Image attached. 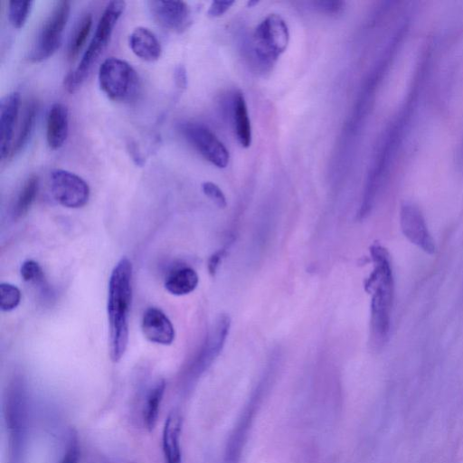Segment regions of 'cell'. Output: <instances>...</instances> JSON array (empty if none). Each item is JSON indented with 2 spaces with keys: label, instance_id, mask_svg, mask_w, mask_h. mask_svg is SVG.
Returning <instances> with one entry per match:
<instances>
[{
  "label": "cell",
  "instance_id": "1",
  "mask_svg": "<svg viewBox=\"0 0 463 463\" xmlns=\"http://www.w3.org/2000/svg\"><path fill=\"white\" fill-rule=\"evenodd\" d=\"M373 269L365 281L371 293L370 340L374 348L383 347L388 341L394 297V281L391 259L387 250L379 243L370 248Z\"/></svg>",
  "mask_w": 463,
  "mask_h": 463
},
{
  "label": "cell",
  "instance_id": "2",
  "mask_svg": "<svg viewBox=\"0 0 463 463\" xmlns=\"http://www.w3.org/2000/svg\"><path fill=\"white\" fill-rule=\"evenodd\" d=\"M131 300L132 264L122 257L111 271L108 290L109 355L114 363L120 361L127 350Z\"/></svg>",
  "mask_w": 463,
  "mask_h": 463
},
{
  "label": "cell",
  "instance_id": "3",
  "mask_svg": "<svg viewBox=\"0 0 463 463\" xmlns=\"http://www.w3.org/2000/svg\"><path fill=\"white\" fill-rule=\"evenodd\" d=\"M4 419L7 433V463H24L30 428V402L23 380L9 384L4 399Z\"/></svg>",
  "mask_w": 463,
  "mask_h": 463
},
{
  "label": "cell",
  "instance_id": "4",
  "mask_svg": "<svg viewBox=\"0 0 463 463\" xmlns=\"http://www.w3.org/2000/svg\"><path fill=\"white\" fill-rule=\"evenodd\" d=\"M126 3L121 0L110 1L104 9L96 27L95 33L84 52L74 71L69 73L64 85L69 92L76 91L88 77L93 65L109 44L114 26L121 16Z\"/></svg>",
  "mask_w": 463,
  "mask_h": 463
},
{
  "label": "cell",
  "instance_id": "5",
  "mask_svg": "<svg viewBox=\"0 0 463 463\" xmlns=\"http://www.w3.org/2000/svg\"><path fill=\"white\" fill-rule=\"evenodd\" d=\"M99 83L109 99L129 102L139 92L140 81L136 70L126 61L109 57L99 69Z\"/></svg>",
  "mask_w": 463,
  "mask_h": 463
},
{
  "label": "cell",
  "instance_id": "6",
  "mask_svg": "<svg viewBox=\"0 0 463 463\" xmlns=\"http://www.w3.org/2000/svg\"><path fill=\"white\" fill-rule=\"evenodd\" d=\"M289 32L285 20L277 14H269L256 27L252 36V47L259 61L272 65L286 51Z\"/></svg>",
  "mask_w": 463,
  "mask_h": 463
},
{
  "label": "cell",
  "instance_id": "7",
  "mask_svg": "<svg viewBox=\"0 0 463 463\" xmlns=\"http://www.w3.org/2000/svg\"><path fill=\"white\" fill-rule=\"evenodd\" d=\"M71 4L61 0L55 3L40 30L36 43L29 55L33 62L50 58L60 47L62 33L69 19Z\"/></svg>",
  "mask_w": 463,
  "mask_h": 463
},
{
  "label": "cell",
  "instance_id": "8",
  "mask_svg": "<svg viewBox=\"0 0 463 463\" xmlns=\"http://www.w3.org/2000/svg\"><path fill=\"white\" fill-rule=\"evenodd\" d=\"M180 131L204 159L219 168L227 166L229 151L208 128L196 122H184L180 125Z\"/></svg>",
  "mask_w": 463,
  "mask_h": 463
},
{
  "label": "cell",
  "instance_id": "9",
  "mask_svg": "<svg viewBox=\"0 0 463 463\" xmlns=\"http://www.w3.org/2000/svg\"><path fill=\"white\" fill-rule=\"evenodd\" d=\"M51 193L57 203L67 208H81L89 201L90 187L78 175L55 169L50 175Z\"/></svg>",
  "mask_w": 463,
  "mask_h": 463
},
{
  "label": "cell",
  "instance_id": "10",
  "mask_svg": "<svg viewBox=\"0 0 463 463\" xmlns=\"http://www.w3.org/2000/svg\"><path fill=\"white\" fill-rule=\"evenodd\" d=\"M230 326V317L226 315H222L216 319L202 349L189 368V382L196 379L219 354L229 334Z\"/></svg>",
  "mask_w": 463,
  "mask_h": 463
},
{
  "label": "cell",
  "instance_id": "11",
  "mask_svg": "<svg viewBox=\"0 0 463 463\" xmlns=\"http://www.w3.org/2000/svg\"><path fill=\"white\" fill-rule=\"evenodd\" d=\"M400 222L403 235L428 254H434L437 247L429 231L425 218L418 206L411 203L402 204Z\"/></svg>",
  "mask_w": 463,
  "mask_h": 463
},
{
  "label": "cell",
  "instance_id": "12",
  "mask_svg": "<svg viewBox=\"0 0 463 463\" xmlns=\"http://www.w3.org/2000/svg\"><path fill=\"white\" fill-rule=\"evenodd\" d=\"M148 7L154 20L169 31L181 33L191 23V11L185 2L149 1Z\"/></svg>",
  "mask_w": 463,
  "mask_h": 463
},
{
  "label": "cell",
  "instance_id": "13",
  "mask_svg": "<svg viewBox=\"0 0 463 463\" xmlns=\"http://www.w3.org/2000/svg\"><path fill=\"white\" fill-rule=\"evenodd\" d=\"M20 107V94L9 93L0 101V154L1 158H8L13 146V134Z\"/></svg>",
  "mask_w": 463,
  "mask_h": 463
},
{
  "label": "cell",
  "instance_id": "14",
  "mask_svg": "<svg viewBox=\"0 0 463 463\" xmlns=\"http://www.w3.org/2000/svg\"><path fill=\"white\" fill-rule=\"evenodd\" d=\"M141 329L144 336L158 345H170L175 339V328L166 315L156 307L147 308L143 315Z\"/></svg>",
  "mask_w": 463,
  "mask_h": 463
},
{
  "label": "cell",
  "instance_id": "15",
  "mask_svg": "<svg viewBox=\"0 0 463 463\" xmlns=\"http://www.w3.org/2000/svg\"><path fill=\"white\" fill-rule=\"evenodd\" d=\"M68 134V108L61 102H56L50 108L46 120V140L49 147L52 150L61 147Z\"/></svg>",
  "mask_w": 463,
  "mask_h": 463
},
{
  "label": "cell",
  "instance_id": "16",
  "mask_svg": "<svg viewBox=\"0 0 463 463\" xmlns=\"http://www.w3.org/2000/svg\"><path fill=\"white\" fill-rule=\"evenodd\" d=\"M182 420L175 411L166 417L162 431V450L165 463H182L180 445Z\"/></svg>",
  "mask_w": 463,
  "mask_h": 463
},
{
  "label": "cell",
  "instance_id": "17",
  "mask_svg": "<svg viewBox=\"0 0 463 463\" xmlns=\"http://www.w3.org/2000/svg\"><path fill=\"white\" fill-rule=\"evenodd\" d=\"M128 43L134 54L146 61H155L161 56L162 48L159 41L146 27L135 28L129 35Z\"/></svg>",
  "mask_w": 463,
  "mask_h": 463
},
{
  "label": "cell",
  "instance_id": "18",
  "mask_svg": "<svg viewBox=\"0 0 463 463\" xmlns=\"http://www.w3.org/2000/svg\"><path fill=\"white\" fill-rule=\"evenodd\" d=\"M165 392V382L157 380L146 392L142 404V421L149 430H153L156 425L160 407Z\"/></svg>",
  "mask_w": 463,
  "mask_h": 463
},
{
  "label": "cell",
  "instance_id": "19",
  "mask_svg": "<svg viewBox=\"0 0 463 463\" xmlns=\"http://www.w3.org/2000/svg\"><path fill=\"white\" fill-rule=\"evenodd\" d=\"M199 282L197 272L191 267H180L173 270L165 282V289L172 295L184 296L193 292Z\"/></svg>",
  "mask_w": 463,
  "mask_h": 463
},
{
  "label": "cell",
  "instance_id": "20",
  "mask_svg": "<svg viewBox=\"0 0 463 463\" xmlns=\"http://www.w3.org/2000/svg\"><path fill=\"white\" fill-rule=\"evenodd\" d=\"M232 110L238 142L241 146L249 147L251 144V126L246 100L241 92H237L234 95Z\"/></svg>",
  "mask_w": 463,
  "mask_h": 463
},
{
  "label": "cell",
  "instance_id": "21",
  "mask_svg": "<svg viewBox=\"0 0 463 463\" xmlns=\"http://www.w3.org/2000/svg\"><path fill=\"white\" fill-rule=\"evenodd\" d=\"M37 111V101L33 99L28 102L27 106L25 107L17 137L12 146L8 158H12L14 156L19 153L27 143L35 124Z\"/></svg>",
  "mask_w": 463,
  "mask_h": 463
},
{
  "label": "cell",
  "instance_id": "22",
  "mask_svg": "<svg viewBox=\"0 0 463 463\" xmlns=\"http://www.w3.org/2000/svg\"><path fill=\"white\" fill-rule=\"evenodd\" d=\"M39 189V178L31 175L21 188L13 208V215L15 219L24 217L33 203Z\"/></svg>",
  "mask_w": 463,
  "mask_h": 463
},
{
  "label": "cell",
  "instance_id": "23",
  "mask_svg": "<svg viewBox=\"0 0 463 463\" xmlns=\"http://www.w3.org/2000/svg\"><path fill=\"white\" fill-rule=\"evenodd\" d=\"M92 26V15L90 13L85 14L75 25L67 48V57L69 61H73L78 56L84 45Z\"/></svg>",
  "mask_w": 463,
  "mask_h": 463
},
{
  "label": "cell",
  "instance_id": "24",
  "mask_svg": "<svg viewBox=\"0 0 463 463\" xmlns=\"http://www.w3.org/2000/svg\"><path fill=\"white\" fill-rule=\"evenodd\" d=\"M33 1H10L8 3L9 21L14 28H22L30 14Z\"/></svg>",
  "mask_w": 463,
  "mask_h": 463
},
{
  "label": "cell",
  "instance_id": "25",
  "mask_svg": "<svg viewBox=\"0 0 463 463\" xmlns=\"http://www.w3.org/2000/svg\"><path fill=\"white\" fill-rule=\"evenodd\" d=\"M21 301L20 289L11 283L0 284V307L1 310L9 312L15 309Z\"/></svg>",
  "mask_w": 463,
  "mask_h": 463
},
{
  "label": "cell",
  "instance_id": "26",
  "mask_svg": "<svg viewBox=\"0 0 463 463\" xmlns=\"http://www.w3.org/2000/svg\"><path fill=\"white\" fill-rule=\"evenodd\" d=\"M20 274L22 279L32 284H44V273L40 264L33 260H27L23 262Z\"/></svg>",
  "mask_w": 463,
  "mask_h": 463
},
{
  "label": "cell",
  "instance_id": "27",
  "mask_svg": "<svg viewBox=\"0 0 463 463\" xmlns=\"http://www.w3.org/2000/svg\"><path fill=\"white\" fill-rule=\"evenodd\" d=\"M80 458L79 439L75 430L68 433L66 446L59 463H78Z\"/></svg>",
  "mask_w": 463,
  "mask_h": 463
},
{
  "label": "cell",
  "instance_id": "28",
  "mask_svg": "<svg viewBox=\"0 0 463 463\" xmlns=\"http://www.w3.org/2000/svg\"><path fill=\"white\" fill-rule=\"evenodd\" d=\"M203 194L218 207L224 208L227 204L226 197L221 188L212 182H204L202 184Z\"/></svg>",
  "mask_w": 463,
  "mask_h": 463
},
{
  "label": "cell",
  "instance_id": "29",
  "mask_svg": "<svg viewBox=\"0 0 463 463\" xmlns=\"http://www.w3.org/2000/svg\"><path fill=\"white\" fill-rule=\"evenodd\" d=\"M313 5L323 13L335 14L343 10L345 3L341 1H316Z\"/></svg>",
  "mask_w": 463,
  "mask_h": 463
},
{
  "label": "cell",
  "instance_id": "30",
  "mask_svg": "<svg viewBox=\"0 0 463 463\" xmlns=\"http://www.w3.org/2000/svg\"><path fill=\"white\" fill-rule=\"evenodd\" d=\"M233 1H213L207 11L210 17H219L222 15L232 5Z\"/></svg>",
  "mask_w": 463,
  "mask_h": 463
},
{
  "label": "cell",
  "instance_id": "31",
  "mask_svg": "<svg viewBox=\"0 0 463 463\" xmlns=\"http://www.w3.org/2000/svg\"><path fill=\"white\" fill-rule=\"evenodd\" d=\"M175 85L180 89H184L187 85V76L185 68L178 65L174 72Z\"/></svg>",
  "mask_w": 463,
  "mask_h": 463
},
{
  "label": "cell",
  "instance_id": "32",
  "mask_svg": "<svg viewBox=\"0 0 463 463\" xmlns=\"http://www.w3.org/2000/svg\"><path fill=\"white\" fill-rule=\"evenodd\" d=\"M223 254V250L217 251L213 255H212L208 261V269L209 272L213 275L216 272V269L219 266V263L222 260Z\"/></svg>",
  "mask_w": 463,
  "mask_h": 463
},
{
  "label": "cell",
  "instance_id": "33",
  "mask_svg": "<svg viewBox=\"0 0 463 463\" xmlns=\"http://www.w3.org/2000/svg\"><path fill=\"white\" fill-rule=\"evenodd\" d=\"M256 4H258V2H257V1H250V2L248 3V5L251 7L253 5H256Z\"/></svg>",
  "mask_w": 463,
  "mask_h": 463
}]
</instances>
